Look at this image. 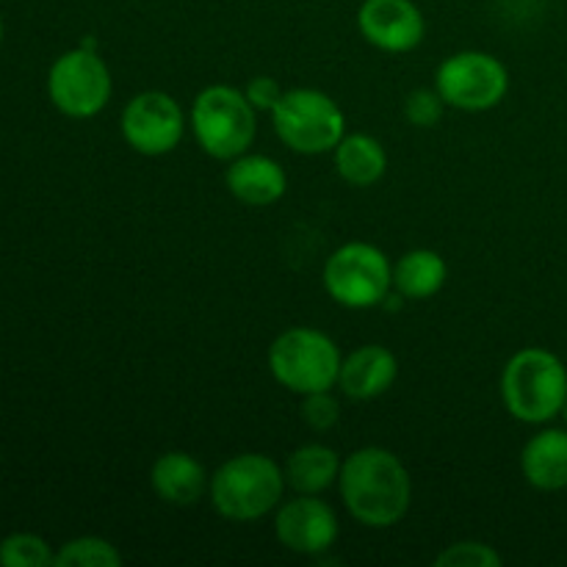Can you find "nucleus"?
Here are the masks:
<instances>
[{"label":"nucleus","instance_id":"1","mask_svg":"<svg viewBox=\"0 0 567 567\" xmlns=\"http://www.w3.org/2000/svg\"><path fill=\"white\" fill-rule=\"evenodd\" d=\"M338 491L343 507L358 524L369 529H391L408 515L413 482L396 454L380 446H365L341 463Z\"/></svg>","mask_w":567,"mask_h":567},{"label":"nucleus","instance_id":"2","mask_svg":"<svg viewBox=\"0 0 567 567\" xmlns=\"http://www.w3.org/2000/svg\"><path fill=\"white\" fill-rule=\"evenodd\" d=\"M502 399L507 413L520 424H548L563 415L567 404L565 363L548 349H520L504 365Z\"/></svg>","mask_w":567,"mask_h":567},{"label":"nucleus","instance_id":"3","mask_svg":"<svg viewBox=\"0 0 567 567\" xmlns=\"http://www.w3.org/2000/svg\"><path fill=\"white\" fill-rule=\"evenodd\" d=\"M286 482V471L266 454H236L210 476L208 496L221 518L247 524L280 507Z\"/></svg>","mask_w":567,"mask_h":567},{"label":"nucleus","instance_id":"4","mask_svg":"<svg viewBox=\"0 0 567 567\" xmlns=\"http://www.w3.org/2000/svg\"><path fill=\"white\" fill-rule=\"evenodd\" d=\"M258 111L247 94L233 86H208L192 105V131L197 144L216 161H227L247 153L258 133Z\"/></svg>","mask_w":567,"mask_h":567},{"label":"nucleus","instance_id":"5","mask_svg":"<svg viewBox=\"0 0 567 567\" xmlns=\"http://www.w3.org/2000/svg\"><path fill=\"white\" fill-rule=\"evenodd\" d=\"M341 352L336 341L321 330L291 327L280 332L269 347L271 377L286 391L308 396L316 391H330L341 374Z\"/></svg>","mask_w":567,"mask_h":567},{"label":"nucleus","instance_id":"6","mask_svg":"<svg viewBox=\"0 0 567 567\" xmlns=\"http://www.w3.org/2000/svg\"><path fill=\"white\" fill-rule=\"evenodd\" d=\"M271 125L286 147L299 155H321L347 136V116L330 94L319 89H291L271 111Z\"/></svg>","mask_w":567,"mask_h":567},{"label":"nucleus","instance_id":"7","mask_svg":"<svg viewBox=\"0 0 567 567\" xmlns=\"http://www.w3.org/2000/svg\"><path fill=\"white\" fill-rule=\"evenodd\" d=\"M324 288L341 308H380L393 288V266L374 244H343L324 264Z\"/></svg>","mask_w":567,"mask_h":567},{"label":"nucleus","instance_id":"8","mask_svg":"<svg viewBox=\"0 0 567 567\" xmlns=\"http://www.w3.org/2000/svg\"><path fill=\"white\" fill-rule=\"evenodd\" d=\"M435 89L441 92L443 103L452 109L491 111L507 97L509 72L496 55L482 53V50H463L454 53L437 66Z\"/></svg>","mask_w":567,"mask_h":567},{"label":"nucleus","instance_id":"9","mask_svg":"<svg viewBox=\"0 0 567 567\" xmlns=\"http://www.w3.org/2000/svg\"><path fill=\"white\" fill-rule=\"evenodd\" d=\"M50 103L72 120L97 116L111 100V72L97 50L75 48L61 53L48 72Z\"/></svg>","mask_w":567,"mask_h":567},{"label":"nucleus","instance_id":"10","mask_svg":"<svg viewBox=\"0 0 567 567\" xmlns=\"http://www.w3.org/2000/svg\"><path fill=\"white\" fill-rule=\"evenodd\" d=\"M120 131L133 153L158 158L181 144L186 120L172 94L142 92L122 109Z\"/></svg>","mask_w":567,"mask_h":567},{"label":"nucleus","instance_id":"11","mask_svg":"<svg viewBox=\"0 0 567 567\" xmlns=\"http://www.w3.org/2000/svg\"><path fill=\"white\" fill-rule=\"evenodd\" d=\"M338 515L336 509L319 496H305L299 493L291 502L277 507L275 535L280 546L288 551L305 554V557H319L330 551L338 540Z\"/></svg>","mask_w":567,"mask_h":567},{"label":"nucleus","instance_id":"12","mask_svg":"<svg viewBox=\"0 0 567 567\" xmlns=\"http://www.w3.org/2000/svg\"><path fill=\"white\" fill-rule=\"evenodd\" d=\"M358 25L365 42L382 53H410L426 33L424 14L413 0H363Z\"/></svg>","mask_w":567,"mask_h":567},{"label":"nucleus","instance_id":"13","mask_svg":"<svg viewBox=\"0 0 567 567\" xmlns=\"http://www.w3.org/2000/svg\"><path fill=\"white\" fill-rule=\"evenodd\" d=\"M225 183L227 192L249 208H266V205L280 203L288 192L286 169L269 155L244 153L233 158L225 172Z\"/></svg>","mask_w":567,"mask_h":567},{"label":"nucleus","instance_id":"14","mask_svg":"<svg viewBox=\"0 0 567 567\" xmlns=\"http://www.w3.org/2000/svg\"><path fill=\"white\" fill-rule=\"evenodd\" d=\"M396 377V354L388 347H380V343H365V347L354 349L349 358H343L338 385H341V391L347 393L349 399L369 402V399H377L385 391H391Z\"/></svg>","mask_w":567,"mask_h":567},{"label":"nucleus","instance_id":"15","mask_svg":"<svg viewBox=\"0 0 567 567\" xmlns=\"http://www.w3.org/2000/svg\"><path fill=\"white\" fill-rule=\"evenodd\" d=\"M520 474L535 491L559 493L567 487V430L548 426L532 435L520 452Z\"/></svg>","mask_w":567,"mask_h":567},{"label":"nucleus","instance_id":"16","mask_svg":"<svg viewBox=\"0 0 567 567\" xmlns=\"http://www.w3.org/2000/svg\"><path fill=\"white\" fill-rule=\"evenodd\" d=\"M208 474L203 465L186 452H166L161 454L150 471V485L164 498L166 504L175 507H192L208 491Z\"/></svg>","mask_w":567,"mask_h":567},{"label":"nucleus","instance_id":"17","mask_svg":"<svg viewBox=\"0 0 567 567\" xmlns=\"http://www.w3.org/2000/svg\"><path fill=\"white\" fill-rule=\"evenodd\" d=\"M336 153V169L349 186L369 188L377 181H382L388 169V153L374 136L369 133H352L338 142Z\"/></svg>","mask_w":567,"mask_h":567},{"label":"nucleus","instance_id":"18","mask_svg":"<svg viewBox=\"0 0 567 567\" xmlns=\"http://www.w3.org/2000/svg\"><path fill=\"white\" fill-rule=\"evenodd\" d=\"M446 260L435 249H410L393 266V288L402 299H430L446 286Z\"/></svg>","mask_w":567,"mask_h":567},{"label":"nucleus","instance_id":"19","mask_svg":"<svg viewBox=\"0 0 567 567\" xmlns=\"http://www.w3.org/2000/svg\"><path fill=\"white\" fill-rule=\"evenodd\" d=\"M338 476H341V457L321 443L299 446L286 463L288 485L305 496H319V493L330 491Z\"/></svg>","mask_w":567,"mask_h":567},{"label":"nucleus","instance_id":"20","mask_svg":"<svg viewBox=\"0 0 567 567\" xmlns=\"http://www.w3.org/2000/svg\"><path fill=\"white\" fill-rule=\"evenodd\" d=\"M122 554L103 537H75L55 551V567H120Z\"/></svg>","mask_w":567,"mask_h":567},{"label":"nucleus","instance_id":"21","mask_svg":"<svg viewBox=\"0 0 567 567\" xmlns=\"http://www.w3.org/2000/svg\"><path fill=\"white\" fill-rule=\"evenodd\" d=\"M0 565L3 567H50L55 565L48 540L31 532H17L0 540Z\"/></svg>","mask_w":567,"mask_h":567},{"label":"nucleus","instance_id":"22","mask_svg":"<svg viewBox=\"0 0 567 567\" xmlns=\"http://www.w3.org/2000/svg\"><path fill=\"white\" fill-rule=\"evenodd\" d=\"M437 567H498L502 554L493 551L485 543H454L446 551L437 554Z\"/></svg>","mask_w":567,"mask_h":567},{"label":"nucleus","instance_id":"23","mask_svg":"<svg viewBox=\"0 0 567 567\" xmlns=\"http://www.w3.org/2000/svg\"><path fill=\"white\" fill-rule=\"evenodd\" d=\"M443 109H446V103H443L437 89H415L404 100V116L415 127H435L441 122Z\"/></svg>","mask_w":567,"mask_h":567},{"label":"nucleus","instance_id":"24","mask_svg":"<svg viewBox=\"0 0 567 567\" xmlns=\"http://www.w3.org/2000/svg\"><path fill=\"white\" fill-rule=\"evenodd\" d=\"M302 419L310 430L327 432L341 419V404L330 391H316L302 396Z\"/></svg>","mask_w":567,"mask_h":567},{"label":"nucleus","instance_id":"25","mask_svg":"<svg viewBox=\"0 0 567 567\" xmlns=\"http://www.w3.org/2000/svg\"><path fill=\"white\" fill-rule=\"evenodd\" d=\"M244 94H247V100L252 103L255 111H269L271 114V111H275V105L280 103V97L286 92H282V86L275 81V78L258 75L247 83Z\"/></svg>","mask_w":567,"mask_h":567},{"label":"nucleus","instance_id":"26","mask_svg":"<svg viewBox=\"0 0 567 567\" xmlns=\"http://www.w3.org/2000/svg\"><path fill=\"white\" fill-rule=\"evenodd\" d=\"M0 44H3V17H0Z\"/></svg>","mask_w":567,"mask_h":567},{"label":"nucleus","instance_id":"27","mask_svg":"<svg viewBox=\"0 0 567 567\" xmlns=\"http://www.w3.org/2000/svg\"><path fill=\"white\" fill-rule=\"evenodd\" d=\"M563 421H565V430H567V404H565V410H563Z\"/></svg>","mask_w":567,"mask_h":567}]
</instances>
